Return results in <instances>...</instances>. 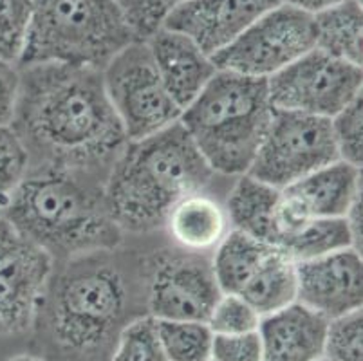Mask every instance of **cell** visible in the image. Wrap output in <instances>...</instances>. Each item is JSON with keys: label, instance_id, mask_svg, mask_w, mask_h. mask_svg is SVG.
Here are the masks:
<instances>
[{"label": "cell", "instance_id": "4", "mask_svg": "<svg viewBox=\"0 0 363 361\" xmlns=\"http://www.w3.org/2000/svg\"><path fill=\"white\" fill-rule=\"evenodd\" d=\"M267 79L217 71L181 114V125L219 175L247 174L273 118Z\"/></svg>", "mask_w": 363, "mask_h": 361}, {"label": "cell", "instance_id": "7", "mask_svg": "<svg viewBox=\"0 0 363 361\" xmlns=\"http://www.w3.org/2000/svg\"><path fill=\"white\" fill-rule=\"evenodd\" d=\"M101 76L128 141L157 134L181 119L183 111L168 94L145 40H134L118 52Z\"/></svg>", "mask_w": 363, "mask_h": 361}, {"label": "cell", "instance_id": "37", "mask_svg": "<svg viewBox=\"0 0 363 361\" xmlns=\"http://www.w3.org/2000/svg\"><path fill=\"white\" fill-rule=\"evenodd\" d=\"M318 361H328V360H323V357H322V360H318Z\"/></svg>", "mask_w": 363, "mask_h": 361}, {"label": "cell", "instance_id": "16", "mask_svg": "<svg viewBox=\"0 0 363 361\" xmlns=\"http://www.w3.org/2000/svg\"><path fill=\"white\" fill-rule=\"evenodd\" d=\"M145 42L168 94L181 111L192 104L219 71L213 60L181 33L157 28Z\"/></svg>", "mask_w": 363, "mask_h": 361}, {"label": "cell", "instance_id": "22", "mask_svg": "<svg viewBox=\"0 0 363 361\" xmlns=\"http://www.w3.org/2000/svg\"><path fill=\"white\" fill-rule=\"evenodd\" d=\"M273 250L277 248L232 228L216 248L212 260L219 289L223 293L239 294Z\"/></svg>", "mask_w": 363, "mask_h": 361}, {"label": "cell", "instance_id": "17", "mask_svg": "<svg viewBox=\"0 0 363 361\" xmlns=\"http://www.w3.org/2000/svg\"><path fill=\"white\" fill-rule=\"evenodd\" d=\"M328 318L298 302L260 318L262 361H318L323 357Z\"/></svg>", "mask_w": 363, "mask_h": 361}, {"label": "cell", "instance_id": "32", "mask_svg": "<svg viewBox=\"0 0 363 361\" xmlns=\"http://www.w3.org/2000/svg\"><path fill=\"white\" fill-rule=\"evenodd\" d=\"M212 361H262L259 331L233 336L213 334Z\"/></svg>", "mask_w": 363, "mask_h": 361}, {"label": "cell", "instance_id": "36", "mask_svg": "<svg viewBox=\"0 0 363 361\" xmlns=\"http://www.w3.org/2000/svg\"><path fill=\"white\" fill-rule=\"evenodd\" d=\"M6 203H8V195L0 194V217H2V213H4Z\"/></svg>", "mask_w": 363, "mask_h": 361}, {"label": "cell", "instance_id": "23", "mask_svg": "<svg viewBox=\"0 0 363 361\" xmlns=\"http://www.w3.org/2000/svg\"><path fill=\"white\" fill-rule=\"evenodd\" d=\"M347 248H354V244L345 217L315 218L295 237L289 238L288 244L282 248V253L288 255L295 262H302Z\"/></svg>", "mask_w": 363, "mask_h": 361}, {"label": "cell", "instance_id": "13", "mask_svg": "<svg viewBox=\"0 0 363 361\" xmlns=\"http://www.w3.org/2000/svg\"><path fill=\"white\" fill-rule=\"evenodd\" d=\"M223 291L212 262L199 253L164 257L148 282V313L154 320L208 322Z\"/></svg>", "mask_w": 363, "mask_h": 361}, {"label": "cell", "instance_id": "3", "mask_svg": "<svg viewBox=\"0 0 363 361\" xmlns=\"http://www.w3.org/2000/svg\"><path fill=\"white\" fill-rule=\"evenodd\" d=\"M87 175L29 168L8 195L2 217L52 258L104 253L120 243L121 231L105 210L104 187L85 183Z\"/></svg>", "mask_w": 363, "mask_h": 361}, {"label": "cell", "instance_id": "28", "mask_svg": "<svg viewBox=\"0 0 363 361\" xmlns=\"http://www.w3.org/2000/svg\"><path fill=\"white\" fill-rule=\"evenodd\" d=\"M260 314L239 294L223 293L213 306L208 327L213 334L219 336H233V334H246L259 329Z\"/></svg>", "mask_w": 363, "mask_h": 361}, {"label": "cell", "instance_id": "9", "mask_svg": "<svg viewBox=\"0 0 363 361\" xmlns=\"http://www.w3.org/2000/svg\"><path fill=\"white\" fill-rule=\"evenodd\" d=\"M311 49H315L313 13L282 2L212 60L219 71L267 79Z\"/></svg>", "mask_w": 363, "mask_h": 361}, {"label": "cell", "instance_id": "12", "mask_svg": "<svg viewBox=\"0 0 363 361\" xmlns=\"http://www.w3.org/2000/svg\"><path fill=\"white\" fill-rule=\"evenodd\" d=\"M362 197V168L342 159L279 190L275 206L277 250L315 218L345 217Z\"/></svg>", "mask_w": 363, "mask_h": 361}, {"label": "cell", "instance_id": "18", "mask_svg": "<svg viewBox=\"0 0 363 361\" xmlns=\"http://www.w3.org/2000/svg\"><path fill=\"white\" fill-rule=\"evenodd\" d=\"M164 228L177 246L190 253L216 250L230 231V221L219 201L196 191L174 204L167 215Z\"/></svg>", "mask_w": 363, "mask_h": 361}, {"label": "cell", "instance_id": "8", "mask_svg": "<svg viewBox=\"0 0 363 361\" xmlns=\"http://www.w3.org/2000/svg\"><path fill=\"white\" fill-rule=\"evenodd\" d=\"M338 159L331 119L275 111L247 175L280 190Z\"/></svg>", "mask_w": 363, "mask_h": 361}, {"label": "cell", "instance_id": "34", "mask_svg": "<svg viewBox=\"0 0 363 361\" xmlns=\"http://www.w3.org/2000/svg\"><path fill=\"white\" fill-rule=\"evenodd\" d=\"M284 4H289V6H295V8L303 9V11L308 13H318L325 8H331V6L338 4L342 0H282Z\"/></svg>", "mask_w": 363, "mask_h": 361}, {"label": "cell", "instance_id": "26", "mask_svg": "<svg viewBox=\"0 0 363 361\" xmlns=\"http://www.w3.org/2000/svg\"><path fill=\"white\" fill-rule=\"evenodd\" d=\"M111 361H168L157 334L156 320L150 314L127 323L120 331Z\"/></svg>", "mask_w": 363, "mask_h": 361}, {"label": "cell", "instance_id": "25", "mask_svg": "<svg viewBox=\"0 0 363 361\" xmlns=\"http://www.w3.org/2000/svg\"><path fill=\"white\" fill-rule=\"evenodd\" d=\"M33 0H0V60L18 65L28 44Z\"/></svg>", "mask_w": 363, "mask_h": 361}, {"label": "cell", "instance_id": "31", "mask_svg": "<svg viewBox=\"0 0 363 361\" xmlns=\"http://www.w3.org/2000/svg\"><path fill=\"white\" fill-rule=\"evenodd\" d=\"M179 2L181 0H118L140 40L161 28L164 15Z\"/></svg>", "mask_w": 363, "mask_h": 361}, {"label": "cell", "instance_id": "1", "mask_svg": "<svg viewBox=\"0 0 363 361\" xmlns=\"http://www.w3.org/2000/svg\"><path fill=\"white\" fill-rule=\"evenodd\" d=\"M21 89L11 128L31 167L89 174L111 168L127 135L104 87L101 71L60 64L18 67Z\"/></svg>", "mask_w": 363, "mask_h": 361}, {"label": "cell", "instance_id": "6", "mask_svg": "<svg viewBox=\"0 0 363 361\" xmlns=\"http://www.w3.org/2000/svg\"><path fill=\"white\" fill-rule=\"evenodd\" d=\"M127 287L105 260H85L58 280L49 298L48 322L56 345L69 352L96 349L120 326Z\"/></svg>", "mask_w": 363, "mask_h": 361}, {"label": "cell", "instance_id": "29", "mask_svg": "<svg viewBox=\"0 0 363 361\" xmlns=\"http://www.w3.org/2000/svg\"><path fill=\"white\" fill-rule=\"evenodd\" d=\"M333 138H335L338 157L342 161L362 168L363 130H362V96L351 105L331 118Z\"/></svg>", "mask_w": 363, "mask_h": 361}, {"label": "cell", "instance_id": "11", "mask_svg": "<svg viewBox=\"0 0 363 361\" xmlns=\"http://www.w3.org/2000/svg\"><path fill=\"white\" fill-rule=\"evenodd\" d=\"M52 257L0 217V336L31 329L44 306Z\"/></svg>", "mask_w": 363, "mask_h": 361}, {"label": "cell", "instance_id": "14", "mask_svg": "<svg viewBox=\"0 0 363 361\" xmlns=\"http://www.w3.org/2000/svg\"><path fill=\"white\" fill-rule=\"evenodd\" d=\"M279 4L282 0H181L161 28L188 36L212 58Z\"/></svg>", "mask_w": 363, "mask_h": 361}, {"label": "cell", "instance_id": "21", "mask_svg": "<svg viewBox=\"0 0 363 361\" xmlns=\"http://www.w3.org/2000/svg\"><path fill=\"white\" fill-rule=\"evenodd\" d=\"M239 296L244 298L260 316L291 306L296 302L295 260L280 250H273L240 289Z\"/></svg>", "mask_w": 363, "mask_h": 361}, {"label": "cell", "instance_id": "35", "mask_svg": "<svg viewBox=\"0 0 363 361\" xmlns=\"http://www.w3.org/2000/svg\"><path fill=\"white\" fill-rule=\"evenodd\" d=\"M8 361H44L40 357H35V356H29V354H21V356H15Z\"/></svg>", "mask_w": 363, "mask_h": 361}, {"label": "cell", "instance_id": "2", "mask_svg": "<svg viewBox=\"0 0 363 361\" xmlns=\"http://www.w3.org/2000/svg\"><path fill=\"white\" fill-rule=\"evenodd\" d=\"M216 175L177 121L154 135L127 141L101 188L105 210L120 231H154L164 228L177 201L204 191Z\"/></svg>", "mask_w": 363, "mask_h": 361}, {"label": "cell", "instance_id": "38", "mask_svg": "<svg viewBox=\"0 0 363 361\" xmlns=\"http://www.w3.org/2000/svg\"><path fill=\"white\" fill-rule=\"evenodd\" d=\"M210 361H212V360H210Z\"/></svg>", "mask_w": 363, "mask_h": 361}, {"label": "cell", "instance_id": "5", "mask_svg": "<svg viewBox=\"0 0 363 361\" xmlns=\"http://www.w3.org/2000/svg\"><path fill=\"white\" fill-rule=\"evenodd\" d=\"M134 40L140 38L118 0H33L18 67L60 64L104 71Z\"/></svg>", "mask_w": 363, "mask_h": 361}, {"label": "cell", "instance_id": "20", "mask_svg": "<svg viewBox=\"0 0 363 361\" xmlns=\"http://www.w3.org/2000/svg\"><path fill=\"white\" fill-rule=\"evenodd\" d=\"M315 48L362 67L363 11L359 0H342L313 15Z\"/></svg>", "mask_w": 363, "mask_h": 361}, {"label": "cell", "instance_id": "15", "mask_svg": "<svg viewBox=\"0 0 363 361\" xmlns=\"http://www.w3.org/2000/svg\"><path fill=\"white\" fill-rule=\"evenodd\" d=\"M296 264V302L323 318L362 309V253L354 248Z\"/></svg>", "mask_w": 363, "mask_h": 361}, {"label": "cell", "instance_id": "33", "mask_svg": "<svg viewBox=\"0 0 363 361\" xmlns=\"http://www.w3.org/2000/svg\"><path fill=\"white\" fill-rule=\"evenodd\" d=\"M18 89H21L18 65L0 60V127L11 125L16 99H18Z\"/></svg>", "mask_w": 363, "mask_h": 361}, {"label": "cell", "instance_id": "24", "mask_svg": "<svg viewBox=\"0 0 363 361\" xmlns=\"http://www.w3.org/2000/svg\"><path fill=\"white\" fill-rule=\"evenodd\" d=\"M157 334L168 361H210L213 333L204 322L156 320Z\"/></svg>", "mask_w": 363, "mask_h": 361}, {"label": "cell", "instance_id": "10", "mask_svg": "<svg viewBox=\"0 0 363 361\" xmlns=\"http://www.w3.org/2000/svg\"><path fill=\"white\" fill-rule=\"evenodd\" d=\"M362 85V67L316 48L267 78V91L275 111L328 119L359 98Z\"/></svg>", "mask_w": 363, "mask_h": 361}, {"label": "cell", "instance_id": "27", "mask_svg": "<svg viewBox=\"0 0 363 361\" xmlns=\"http://www.w3.org/2000/svg\"><path fill=\"white\" fill-rule=\"evenodd\" d=\"M362 309L329 320L323 340V360L362 361Z\"/></svg>", "mask_w": 363, "mask_h": 361}, {"label": "cell", "instance_id": "30", "mask_svg": "<svg viewBox=\"0 0 363 361\" xmlns=\"http://www.w3.org/2000/svg\"><path fill=\"white\" fill-rule=\"evenodd\" d=\"M31 161L11 125L0 127V194L9 195L29 172Z\"/></svg>", "mask_w": 363, "mask_h": 361}, {"label": "cell", "instance_id": "19", "mask_svg": "<svg viewBox=\"0 0 363 361\" xmlns=\"http://www.w3.org/2000/svg\"><path fill=\"white\" fill-rule=\"evenodd\" d=\"M279 188L257 181L252 175H240L226 201V215L233 230H239L260 243L277 248L275 206Z\"/></svg>", "mask_w": 363, "mask_h": 361}]
</instances>
